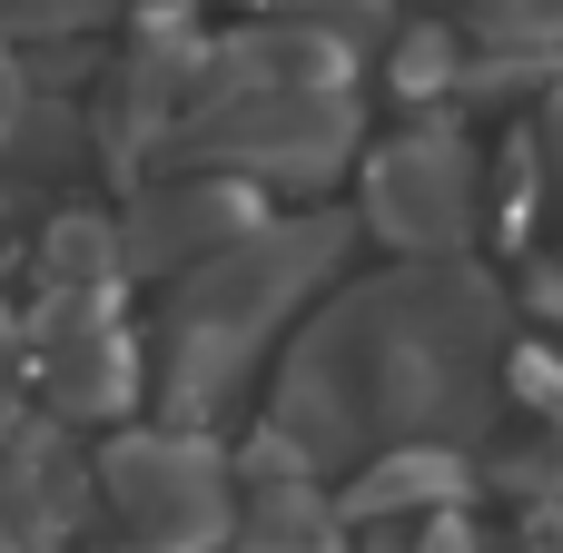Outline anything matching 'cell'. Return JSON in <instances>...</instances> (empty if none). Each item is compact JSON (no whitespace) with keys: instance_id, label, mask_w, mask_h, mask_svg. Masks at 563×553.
<instances>
[{"instance_id":"obj_1","label":"cell","mask_w":563,"mask_h":553,"mask_svg":"<svg viewBox=\"0 0 563 553\" xmlns=\"http://www.w3.org/2000/svg\"><path fill=\"white\" fill-rule=\"evenodd\" d=\"M495 356L505 297L455 257H416L317 317L267 396V445H287L307 475L396 445H465L495 416Z\"/></svg>"},{"instance_id":"obj_8","label":"cell","mask_w":563,"mask_h":553,"mask_svg":"<svg viewBox=\"0 0 563 553\" xmlns=\"http://www.w3.org/2000/svg\"><path fill=\"white\" fill-rule=\"evenodd\" d=\"M247 553H346V515L317 485H277L247 515Z\"/></svg>"},{"instance_id":"obj_6","label":"cell","mask_w":563,"mask_h":553,"mask_svg":"<svg viewBox=\"0 0 563 553\" xmlns=\"http://www.w3.org/2000/svg\"><path fill=\"white\" fill-rule=\"evenodd\" d=\"M257 228V188L247 178H218V168H198V178H178V188H148L139 208H129V228H119V267H198V257H218V247H238Z\"/></svg>"},{"instance_id":"obj_7","label":"cell","mask_w":563,"mask_h":553,"mask_svg":"<svg viewBox=\"0 0 563 553\" xmlns=\"http://www.w3.org/2000/svg\"><path fill=\"white\" fill-rule=\"evenodd\" d=\"M40 366H49V406H59V416H119V406H129V346H119L109 317L40 336Z\"/></svg>"},{"instance_id":"obj_11","label":"cell","mask_w":563,"mask_h":553,"mask_svg":"<svg viewBox=\"0 0 563 553\" xmlns=\"http://www.w3.org/2000/svg\"><path fill=\"white\" fill-rule=\"evenodd\" d=\"M455 10H475V30L505 40V49H544V40H563V0H455Z\"/></svg>"},{"instance_id":"obj_10","label":"cell","mask_w":563,"mask_h":553,"mask_svg":"<svg viewBox=\"0 0 563 553\" xmlns=\"http://www.w3.org/2000/svg\"><path fill=\"white\" fill-rule=\"evenodd\" d=\"M119 0H0V40H79L99 30Z\"/></svg>"},{"instance_id":"obj_9","label":"cell","mask_w":563,"mask_h":553,"mask_svg":"<svg viewBox=\"0 0 563 553\" xmlns=\"http://www.w3.org/2000/svg\"><path fill=\"white\" fill-rule=\"evenodd\" d=\"M455 69H465V49H455V30H435V20H416V30L396 40V89H406V99H435V89H455Z\"/></svg>"},{"instance_id":"obj_12","label":"cell","mask_w":563,"mask_h":553,"mask_svg":"<svg viewBox=\"0 0 563 553\" xmlns=\"http://www.w3.org/2000/svg\"><path fill=\"white\" fill-rule=\"evenodd\" d=\"M20 99H30V79H20V59L0 49V148H10V129H20Z\"/></svg>"},{"instance_id":"obj_5","label":"cell","mask_w":563,"mask_h":553,"mask_svg":"<svg viewBox=\"0 0 563 553\" xmlns=\"http://www.w3.org/2000/svg\"><path fill=\"white\" fill-rule=\"evenodd\" d=\"M475 208H485V178H475V148H465L445 119L406 129V139L376 148V168H366V218H376V237H396V247H416V257L465 247Z\"/></svg>"},{"instance_id":"obj_4","label":"cell","mask_w":563,"mask_h":553,"mask_svg":"<svg viewBox=\"0 0 563 553\" xmlns=\"http://www.w3.org/2000/svg\"><path fill=\"white\" fill-rule=\"evenodd\" d=\"M89 495L119 515L129 553H208L228 534V475L198 435H119L89 465Z\"/></svg>"},{"instance_id":"obj_3","label":"cell","mask_w":563,"mask_h":553,"mask_svg":"<svg viewBox=\"0 0 563 553\" xmlns=\"http://www.w3.org/2000/svg\"><path fill=\"white\" fill-rule=\"evenodd\" d=\"M346 257V218H287V228H247L238 247L198 257L168 297V327H158V406L168 425H208L247 396L267 336L317 297V277Z\"/></svg>"},{"instance_id":"obj_2","label":"cell","mask_w":563,"mask_h":553,"mask_svg":"<svg viewBox=\"0 0 563 553\" xmlns=\"http://www.w3.org/2000/svg\"><path fill=\"white\" fill-rule=\"evenodd\" d=\"M168 148H188L218 178H277L317 188L356 148V99H346V40L317 20L247 30L228 49H198V79L168 119Z\"/></svg>"},{"instance_id":"obj_13","label":"cell","mask_w":563,"mask_h":553,"mask_svg":"<svg viewBox=\"0 0 563 553\" xmlns=\"http://www.w3.org/2000/svg\"><path fill=\"white\" fill-rule=\"evenodd\" d=\"M10 366H20V327H10V307H0V406H10Z\"/></svg>"}]
</instances>
